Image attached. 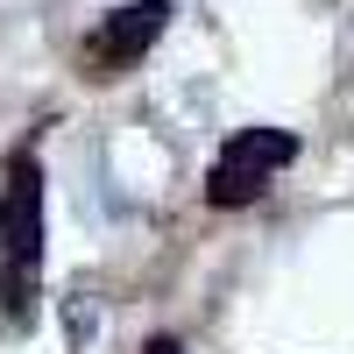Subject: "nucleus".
<instances>
[{
    "label": "nucleus",
    "mask_w": 354,
    "mask_h": 354,
    "mask_svg": "<svg viewBox=\"0 0 354 354\" xmlns=\"http://www.w3.org/2000/svg\"><path fill=\"white\" fill-rule=\"evenodd\" d=\"M220 163L227 170H248V177H277L283 163H298V135H290V128H241L220 149Z\"/></svg>",
    "instance_id": "obj_3"
},
{
    "label": "nucleus",
    "mask_w": 354,
    "mask_h": 354,
    "mask_svg": "<svg viewBox=\"0 0 354 354\" xmlns=\"http://www.w3.org/2000/svg\"><path fill=\"white\" fill-rule=\"evenodd\" d=\"M142 354H185V340H177V333H156V340L142 347Z\"/></svg>",
    "instance_id": "obj_5"
},
{
    "label": "nucleus",
    "mask_w": 354,
    "mask_h": 354,
    "mask_svg": "<svg viewBox=\"0 0 354 354\" xmlns=\"http://www.w3.org/2000/svg\"><path fill=\"white\" fill-rule=\"evenodd\" d=\"M262 192H270V177H248V170H227V163H213V177H205V205H255Z\"/></svg>",
    "instance_id": "obj_4"
},
{
    "label": "nucleus",
    "mask_w": 354,
    "mask_h": 354,
    "mask_svg": "<svg viewBox=\"0 0 354 354\" xmlns=\"http://www.w3.org/2000/svg\"><path fill=\"white\" fill-rule=\"evenodd\" d=\"M163 21H170V0H128V8H113L93 36H85V78H113V71L142 64V57L156 50Z\"/></svg>",
    "instance_id": "obj_2"
},
{
    "label": "nucleus",
    "mask_w": 354,
    "mask_h": 354,
    "mask_svg": "<svg viewBox=\"0 0 354 354\" xmlns=\"http://www.w3.org/2000/svg\"><path fill=\"white\" fill-rule=\"evenodd\" d=\"M43 283V163L36 149H15L0 170V319L28 326Z\"/></svg>",
    "instance_id": "obj_1"
}]
</instances>
